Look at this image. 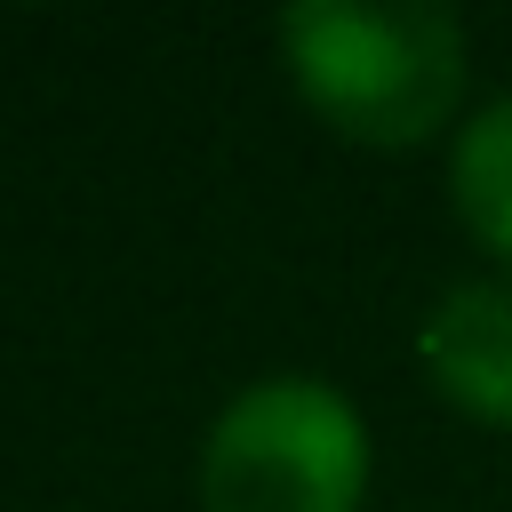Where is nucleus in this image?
I'll use <instances>...</instances> for the list:
<instances>
[{"label": "nucleus", "instance_id": "f257e3e1", "mask_svg": "<svg viewBox=\"0 0 512 512\" xmlns=\"http://www.w3.org/2000/svg\"><path fill=\"white\" fill-rule=\"evenodd\" d=\"M288 88L368 152H416L464 128L472 40L440 0H296L272 24Z\"/></svg>", "mask_w": 512, "mask_h": 512}, {"label": "nucleus", "instance_id": "f03ea898", "mask_svg": "<svg viewBox=\"0 0 512 512\" xmlns=\"http://www.w3.org/2000/svg\"><path fill=\"white\" fill-rule=\"evenodd\" d=\"M376 480L368 416L312 368L240 384L200 432V512H360Z\"/></svg>", "mask_w": 512, "mask_h": 512}, {"label": "nucleus", "instance_id": "7ed1b4c3", "mask_svg": "<svg viewBox=\"0 0 512 512\" xmlns=\"http://www.w3.org/2000/svg\"><path fill=\"white\" fill-rule=\"evenodd\" d=\"M416 368L464 424L512 432V272L448 280L416 320Z\"/></svg>", "mask_w": 512, "mask_h": 512}, {"label": "nucleus", "instance_id": "20e7f679", "mask_svg": "<svg viewBox=\"0 0 512 512\" xmlns=\"http://www.w3.org/2000/svg\"><path fill=\"white\" fill-rule=\"evenodd\" d=\"M448 208L472 248L512 264V88L472 104L464 128L448 136Z\"/></svg>", "mask_w": 512, "mask_h": 512}]
</instances>
